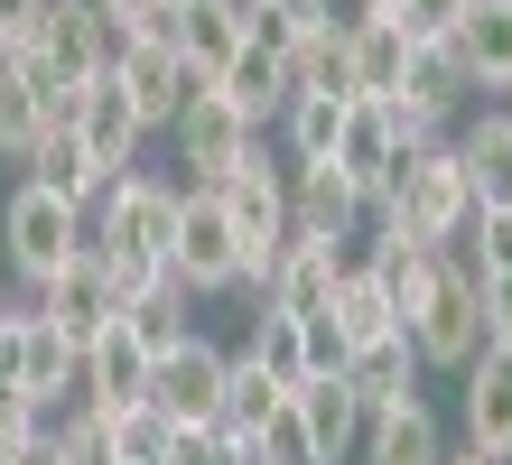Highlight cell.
<instances>
[{
  "label": "cell",
  "instance_id": "1",
  "mask_svg": "<svg viewBox=\"0 0 512 465\" xmlns=\"http://www.w3.org/2000/svg\"><path fill=\"white\" fill-rule=\"evenodd\" d=\"M373 224L391 242H419V252H447L466 224H475V186L457 168V149H410V159H391L382 177V196H373Z\"/></svg>",
  "mask_w": 512,
  "mask_h": 465
},
{
  "label": "cell",
  "instance_id": "2",
  "mask_svg": "<svg viewBox=\"0 0 512 465\" xmlns=\"http://www.w3.org/2000/svg\"><path fill=\"white\" fill-rule=\"evenodd\" d=\"M177 205H187V186L177 177H149V168H122L94 196V252L103 261H168V242H177Z\"/></svg>",
  "mask_w": 512,
  "mask_h": 465
},
{
  "label": "cell",
  "instance_id": "3",
  "mask_svg": "<svg viewBox=\"0 0 512 465\" xmlns=\"http://www.w3.org/2000/svg\"><path fill=\"white\" fill-rule=\"evenodd\" d=\"M205 196L224 205L233 242H243V289L261 298V289H270V270H280V252H289V177H280V168H270L261 149H252V159L233 168V177H215Z\"/></svg>",
  "mask_w": 512,
  "mask_h": 465
},
{
  "label": "cell",
  "instance_id": "4",
  "mask_svg": "<svg viewBox=\"0 0 512 465\" xmlns=\"http://www.w3.org/2000/svg\"><path fill=\"white\" fill-rule=\"evenodd\" d=\"M84 252V214L66 205V196H47V186H10V205H0V261H10V279H28V289H38V279H56Z\"/></svg>",
  "mask_w": 512,
  "mask_h": 465
},
{
  "label": "cell",
  "instance_id": "5",
  "mask_svg": "<svg viewBox=\"0 0 512 465\" xmlns=\"http://www.w3.org/2000/svg\"><path fill=\"white\" fill-rule=\"evenodd\" d=\"M168 270H177V289H187V298H224V289H243V242H233L224 205L205 196V186H187V205H177Z\"/></svg>",
  "mask_w": 512,
  "mask_h": 465
},
{
  "label": "cell",
  "instance_id": "6",
  "mask_svg": "<svg viewBox=\"0 0 512 465\" xmlns=\"http://www.w3.org/2000/svg\"><path fill=\"white\" fill-rule=\"evenodd\" d=\"M475 289H485V279H457V270H447L438 289H429V307L401 326L410 345H419V372H466L475 354H485V307H475Z\"/></svg>",
  "mask_w": 512,
  "mask_h": 465
},
{
  "label": "cell",
  "instance_id": "7",
  "mask_svg": "<svg viewBox=\"0 0 512 465\" xmlns=\"http://www.w3.org/2000/svg\"><path fill=\"white\" fill-rule=\"evenodd\" d=\"M112 84H122V103L140 112V131H168V121L205 93V75H196L168 38H131V47H122V66H112Z\"/></svg>",
  "mask_w": 512,
  "mask_h": 465
},
{
  "label": "cell",
  "instance_id": "8",
  "mask_svg": "<svg viewBox=\"0 0 512 465\" xmlns=\"http://www.w3.org/2000/svg\"><path fill=\"white\" fill-rule=\"evenodd\" d=\"M28 307H38V317L56 326V335H75V345H94V335L122 317V289H112V270H103V252L94 242H84V252L56 270V279H38V289H28Z\"/></svg>",
  "mask_w": 512,
  "mask_h": 465
},
{
  "label": "cell",
  "instance_id": "9",
  "mask_svg": "<svg viewBox=\"0 0 512 465\" xmlns=\"http://www.w3.org/2000/svg\"><path fill=\"white\" fill-rule=\"evenodd\" d=\"M168 131H177V168H187V186H215V177H233V168H243L252 149H261V131H252V121L233 112V103H215V84H205L196 103L168 121Z\"/></svg>",
  "mask_w": 512,
  "mask_h": 465
},
{
  "label": "cell",
  "instance_id": "10",
  "mask_svg": "<svg viewBox=\"0 0 512 465\" xmlns=\"http://www.w3.org/2000/svg\"><path fill=\"white\" fill-rule=\"evenodd\" d=\"M38 47H47L56 84H94V75L122 66L131 38H122V28H103L94 0H47V10H38Z\"/></svg>",
  "mask_w": 512,
  "mask_h": 465
},
{
  "label": "cell",
  "instance_id": "11",
  "mask_svg": "<svg viewBox=\"0 0 512 465\" xmlns=\"http://www.w3.org/2000/svg\"><path fill=\"white\" fill-rule=\"evenodd\" d=\"M149 400H159L177 428H215V410H224V345H215V335H187L177 354H159Z\"/></svg>",
  "mask_w": 512,
  "mask_h": 465
},
{
  "label": "cell",
  "instance_id": "12",
  "mask_svg": "<svg viewBox=\"0 0 512 465\" xmlns=\"http://www.w3.org/2000/svg\"><path fill=\"white\" fill-rule=\"evenodd\" d=\"M75 149H84V159H94V177H122L131 159H140V112L122 103V84H112V75H94V84H75V131H66Z\"/></svg>",
  "mask_w": 512,
  "mask_h": 465
},
{
  "label": "cell",
  "instance_id": "13",
  "mask_svg": "<svg viewBox=\"0 0 512 465\" xmlns=\"http://www.w3.org/2000/svg\"><path fill=\"white\" fill-rule=\"evenodd\" d=\"M457 382H466V447L512 465V345H485Z\"/></svg>",
  "mask_w": 512,
  "mask_h": 465
},
{
  "label": "cell",
  "instance_id": "14",
  "mask_svg": "<svg viewBox=\"0 0 512 465\" xmlns=\"http://www.w3.org/2000/svg\"><path fill=\"white\" fill-rule=\"evenodd\" d=\"M149 372H159V363H149V354H140V335H131L122 317H112V326L94 335V345H84L75 410H122V400H149Z\"/></svg>",
  "mask_w": 512,
  "mask_h": 465
},
{
  "label": "cell",
  "instance_id": "15",
  "mask_svg": "<svg viewBox=\"0 0 512 465\" xmlns=\"http://www.w3.org/2000/svg\"><path fill=\"white\" fill-rule=\"evenodd\" d=\"M410 56L419 38L401 19H345V75H354V103H382V93L410 84Z\"/></svg>",
  "mask_w": 512,
  "mask_h": 465
},
{
  "label": "cell",
  "instance_id": "16",
  "mask_svg": "<svg viewBox=\"0 0 512 465\" xmlns=\"http://www.w3.org/2000/svg\"><path fill=\"white\" fill-rule=\"evenodd\" d=\"M336 279H345V252H336V242H308V233H289V252H280V270H270L261 307H280V317H326Z\"/></svg>",
  "mask_w": 512,
  "mask_h": 465
},
{
  "label": "cell",
  "instance_id": "17",
  "mask_svg": "<svg viewBox=\"0 0 512 465\" xmlns=\"http://www.w3.org/2000/svg\"><path fill=\"white\" fill-rule=\"evenodd\" d=\"M289 410H298V428H308V447H317V465H345L354 447H364V410H354V391H345V372H308V382L289 391Z\"/></svg>",
  "mask_w": 512,
  "mask_h": 465
},
{
  "label": "cell",
  "instance_id": "18",
  "mask_svg": "<svg viewBox=\"0 0 512 465\" xmlns=\"http://www.w3.org/2000/svg\"><path fill=\"white\" fill-rule=\"evenodd\" d=\"M345 391H354V410H364V419H382V410H401V400H419V345H410V335L354 345V354H345Z\"/></svg>",
  "mask_w": 512,
  "mask_h": 465
},
{
  "label": "cell",
  "instance_id": "19",
  "mask_svg": "<svg viewBox=\"0 0 512 465\" xmlns=\"http://www.w3.org/2000/svg\"><path fill=\"white\" fill-rule=\"evenodd\" d=\"M75 382H84V345L56 335L47 317H28V335H19V391H28V410H66Z\"/></svg>",
  "mask_w": 512,
  "mask_h": 465
},
{
  "label": "cell",
  "instance_id": "20",
  "mask_svg": "<svg viewBox=\"0 0 512 465\" xmlns=\"http://www.w3.org/2000/svg\"><path fill=\"white\" fill-rule=\"evenodd\" d=\"M168 47L215 84V66L243 47V0H168Z\"/></svg>",
  "mask_w": 512,
  "mask_h": 465
},
{
  "label": "cell",
  "instance_id": "21",
  "mask_svg": "<svg viewBox=\"0 0 512 465\" xmlns=\"http://www.w3.org/2000/svg\"><path fill=\"white\" fill-rule=\"evenodd\" d=\"M215 103H233V112L261 131V121H280V112H289V66H280L270 47H252V38H243V47L215 66Z\"/></svg>",
  "mask_w": 512,
  "mask_h": 465
},
{
  "label": "cell",
  "instance_id": "22",
  "mask_svg": "<svg viewBox=\"0 0 512 465\" xmlns=\"http://www.w3.org/2000/svg\"><path fill=\"white\" fill-rule=\"evenodd\" d=\"M447 47H457V66H466L475 93H512V0H475Z\"/></svg>",
  "mask_w": 512,
  "mask_h": 465
},
{
  "label": "cell",
  "instance_id": "23",
  "mask_svg": "<svg viewBox=\"0 0 512 465\" xmlns=\"http://www.w3.org/2000/svg\"><path fill=\"white\" fill-rule=\"evenodd\" d=\"M447 149H457V168H466V186H475V214H503V205H512V112L466 121Z\"/></svg>",
  "mask_w": 512,
  "mask_h": 465
},
{
  "label": "cell",
  "instance_id": "24",
  "mask_svg": "<svg viewBox=\"0 0 512 465\" xmlns=\"http://www.w3.org/2000/svg\"><path fill=\"white\" fill-rule=\"evenodd\" d=\"M364 465H447V428L429 400H401V410L364 419V447H354Z\"/></svg>",
  "mask_w": 512,
  "mask_h": 465
},
{
  "label": "cell",
  "instance_id": "25",
  "mask_svg": "<svg viewBox=\"0 0 512 465\" xmlns=\"http://www.w3.org/2000/svg\"><path fill=\"white\" fill-rule=\"evenodd\" d=\"M354 224H364V196H354L336 168H298V177H289V233H308V242H354Z\"/></svg>",
  "mask_w": 512,
  "mask_h": 465
},
{
  "label": "cell",
  "instance_id": "26",
  "mask_svg": "<svg viewBox=\"0 0 512 465\" xmlns=\"http://www.w3.org/2000/svg\"><path fill=\"white\" fill-rule=\"evenodd\" d=\"M364 270L382 279V298H391V317H419V307H429V289L447 279V261L438 252H419V242H391V233H373V252H364Z\"/></svg>",
  "mask_w": 512,
  "mask_h": 465
},
{
  "label": "cell",
  "instance_id": "27",
  "mask_svg": "<svg viewBox=\"0 0 512 465\" xmlns=\"http://www.w3.org/2000/svg\"><path fill=\"white\" fill-rule=\"evenodd\" d=\"M326 326H336V345H345V354H354V345H382V335H401V317H391L382 279H373L364 261H345L336 298H326Z\"/></svg>",
  "mask_w": 512,
  "mask_h": 465
},
{
  "label": "cell",
  "instance_id": "28",
  "mask_svg": "<svg viewBox=\"0 0 512 465\" xmlns=\"http://www.w3.org/2000/svg\"><path fill=\"white\" fill-rule=\"evenodd\" d=\"M280 400H289V391L270 382V372H261L252 354H224V410H215V438H224L233 456H243V447H252V428H261L270 410H280Z\"/></svg>",
  "mask_w": 512,
  "mask_h": 465
},
{
  "label": "cell",
  "instance_id": "29",
  "mask_svg": "<svg viewBox=\"0 0 512 465\" xmlns=\"http://www.w3.org/2000/svg\"><path fill=\"white\" fill-rule=\"evenodd\" d=\"M391 159H401V149L382 140V121H373V103H345V131H336V168L354 196H364V214H373V196H382V177H391Z\"/></svg>",
  "mask_w": 512,
  "mask_h": 465
},
{
  "label": "cell",
  "instance_id": "30",
  "mask_svg": "<svg viewBox=\"0 0 512 465\" xmlns=\"http://www.w3.org/2000/svg\"><path fill=\"white\" fill-rule=\"evenodd\" d=\"M28 186H47V196H66L75 214H94V196H103L112 177H94V159H84L66 131H47L38 149H28Z\"/></svg>",
  "mask_w": 512,
  "mask_h": 465
},
{
  "label": "cell",
  "instance_id": "31",
  "mask_svg": "<svg viewBox=\"0 0 512 465\" xmlns=\"http://www.w3.org/2000/svg\"><path fill=\"white\" fill-rule=\"evenodd\" d=\"M280 66H289V93H336V103H354V75H345V19H336V28H308V38H298Z\"/></svg>",
  "mask_w": 512,
  "mask_h": 465
},
{
  "label": "cell",
  "instance_id": "32",
  "mask_svg": "<svg viewBox=\"0 0 512 465\" xmlns=\"http://www.w3.org/2000/svg\"><path fill=\"white\" fill-rule=\"evenodd\" d=\"M122 326L140 335V354H149V363L187 345L196 326H187V289H177V270H168V279H159V289H149V298H131V307H122Z\"/></svg>",
  "mask_w": 512,
  "mask_h": 465
},
{
  "label": "cell",
  "instance_id": "33",
  "mask_svg": "<svg viewBox=\"0 0 512 465\" xmlns=\"http://www.w3.org/2000/svg\"><path fill=\"white\" fill-rule=\"evenodd\" d=\"M243 354H252V363H261L280 391H298V382H308V317H280V307H261Z\"/></svg>",
  "mask_w": 512,
  "mask_h": 465
},
{
  "label": "cell",
  "instance_id": "34",
  "mask_svg": "<svg viewBox=\"0 0 512 465\" xmlns=\"http://www.w3.org/2000/svg\"><path fill=\"white\" fill-rule=\"evenodd\" d=\"M280 131H289L298 168H326V159H336V131H345V103H336V93H289Z\"/></svg>",
  "mask_w": 512,
  "mask_h": 465
},
{
  "label": "cell",
  "instance_id": "35",
  "mask_svg": "<svg viewBox=\"0 0 512 465\" xmlns=\"http://www.w3.org/2000/svg\"><path fill=\"white\" fill-rule=\"evenodd\" d=\"M94 419L112 428V456H122V465H159L177 447V419L159 410V400H122V410H94Z\"/></svg>",
  "mask_w": 512,
  "mask_h": 465
},
{
  "label": "cell",
  "instance_id": "36",
  "mask_svg": "<svg viewBox=\"0 0 512 465\" xmlns=\"http://www.w3.org/2000/svg\"><path fill=\"white\" fill-rule=\"evenodd\" d=\"M401 93H419L429 112H457L475 84H466V66H457V47H447V38H429V47L410 56V84H401Z\"/></svg>",
  "mask_w": 512,
  "mask_h": 465
},
{
  "label": "cell",
  "instance_id": "37",
  "mask_svg": "<svg viewBox=\"0 0 512 465\" xmlns=\"http://www.w3.org/2000/svg\"><path fill=\"white\" fill-rule=\"evenodd\" d=\"M373 121H382V140L401 149V159H410V149H438V140H447V112H429L419 93H382Z\"/></svg>",
  "mask_w": 512,
  "mask_h": 465
},
{
  "label": "cell",
  "instance_id": "38",
  "mask_svg": "<svg viewBox=\"0 0 512 465\" xmlns=\"http://www.w3.org/2000/svg\"><path fill=\"white\" fill-rule=\"evenodd\" d=\"M47 131H38V93H28L10 66H0V159H19L28 168V149H38Z\"/></svg>",
  "mask_w": 512,
  "mask_h": 465
},
{
  "label": "cell",
  "instance_id": "39",
  "mask_svg": "<svg viewBox=\"0 0 512 465\" xmlns=\"http://www.w3.org/2000/svg\"><path fill=\"white\" fill-rule=\"evenodd\" d=\"M47 438H56V456H66V465H122V456H112V428H103L94 410H66Z\"/></svg>",
  "mask_w": 512,
  "mask_h": 465
},
{
  "label": "cell",
  "instance_id": "40",
  "mask_svg": "<svg viewBox=\"0 0 512 465\" xmlns=\"http://www.w3.org/2000/svg\"><path fill=\"white\" fill-rule=\"evenodd\" d=\"M457 242L475 252V270H512V205H503V214H475Z\"/></svg>",
  "mask_w": 512,
  "mask_h": 465
},
{
  "label": "cell",
  "instance_id": "41",
  "mask_svg": "<svg viewBox=\"0 0 512 465\" xmlns=\"http://www.w3.org/2000/svg\"><path fill=\"white\" fill-rule=\"evenodd\" d=\"M466 10H475V0H401V28L429 47V38H457V19H466Z\"/></svg>",
  "mask_w": 512,
  "mask_h": 465
},
{
  "label": "cell",
  "instance_id": "42",
  "mask_svg": "<svg viewBox=\"0 0 512 465\" xmlns=\"http://www.w3.org/2000/svg\"><path fill=\"white\" fill-rule=\"evenodd\" d=\"M103 28H122V38H168V0H94Z\"/></svg>",
  "mask_w": 512,
  "mask_h": 465
},
{
  "label": "cell",
  "instance_id": "43",
  "mask_svg": "<svg viewBox=\"0 0 512 465\" xmlns=\"http://www.w3.org/2000/svg\"><path fill=\"white\" fill-rule=\"evenodd\" d=\"M475 307H485V345H512V270H485Z\"/></svg>",
  "mask_w": 512,
  "mask_h": 465
},
{
  "label": "cell",
  "instance_id": "44",
  "mask_svg": "<svg viewBox=\"0 0 512 465\" xmlns=\"http://www.w3.org/2000/svg\"><path fill=\"white\" fill-rule=\"evenodd\" d=\"M159 465H243V456H233V447L215 438V428H177V447H168Z\"/></svg>",
  "mask_w": 512,
  "mask_h": 465
},
{
  "label": "cell",
  "instance_id": "45",
  "mask_svg": "<svg viewBox=\"0 0 512 465\" xmlns=\"http://www.w3.org/2000/svg\"><path fill=\"white\" fill-rule=\"evenodd\" d=\"M308 372H345V345H336L326 317H308Z\"/></svg>",
  "mask_w": 512,
  "mask_h": 465
},
{
  "label": "cell",
  "instance_id": "46",
  "mask_svg": "<svg viewBox=\"0 0 512 465\" xmlns=\"http://www.w3.org/2000/svg\"><path fill=\"white\" fill-rule=\"evenodd\" d=\"M270 10H280L298 38H308V28H336V0H270Z\"/></svg>",
  "mask_w": 512,
  "mask_h": 465
},
{
  "label": "cell",
  "instance_id": "47",
  "mask_svg": "<svg viewBox=\"0 0 512 465\" xmlns=\"http://www.w3.org/2000/svg\"><path fill=\"white\" fill-rule=\"evenodd\" d=\"M47 0H0V38H19V28H38Z\"/></svg>",
  "mask_w": 512,
  "mask_h": 465
},
{
  "label": "cell",
  "instance_id": "48",
  "mask_svg": "<svg viewBox=\"0 0 512 465\" xmlns=\"http://www.w3.org/2000/svg\"><path fill=\"white\" fill-rule=\"evenodd\" d=\"M10 465H66V456H56V438L38 428V438H28V447H10Z\"/></svg>",
  "mask_w": 512,
  "mask_h": 465
},
{
  "label": "cell",
  "instance_id": "49",
  "mask_svg": "<svg viewBox=\"0 0 512 465\" xmlns=\"http://www.w3.org/2000/svg\"><path fill=\"white\" fill-rule=\"evenodd\" d=\"M354 19H401V0H354Z\"/></svg>",
  "mask_w": 512,
  "mask_h": 465
},
{
  "label": "cell",
  "instance_id": "50",
  "mask_svg": "<svg viewBox=\"0 0 512 465\" xmlns=\"http://www.w3.org/2000/svg\"><path fill=\"white\" fill-rule=\"evenodd\" d=\"M447 465H494V456H475V447H466V456H447Z\"/></svg>",
  "mask_w": 512,
  "mask_h": 465
},
{
  "label": "cell",
  "instance_id": "51",
  "mask_svg": "<svg viewBox=\"0 0 512 465\" xmlns=\"http://www.w3.org/2000/svg\"><path fill=\"white\" fill-rule=\"evenodd\" d=\"M0 289H10V261H0Z\"/></svg>",
  "mask_w": 512,
  "mask_h": 465
},
{
  "label": "cell",
  "instance_id": "52",
  "mask_svg": "<svg viewBox=\"0 0 512 465\" xmlns=\"http://www.w3.org/2000/svg\"><path fill=\"white\" fill-rule=\"evenodd\" d=\"M0 465H10V456H0Z\"/></svg>",
  "mask_w": 512,
  "mask_h": 465
},
{
  "label": "cell",
  "instance_id": "53",
  "mask_svg": "<svg viewBox=\"0 0 512 465\" xmlns=\"http://www.w3.org/2000/svg\"><path fill=\"white\" fill-rule=\"evenodd\" d=\"M503 112H512V103H503Z\"/></svg>",
  "mask_w": 512,
  "mask_h": 465
}]
</instances>
